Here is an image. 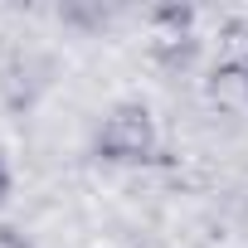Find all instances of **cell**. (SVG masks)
Masks as SVG:
<instances>
[{"label": "cell", "mask_w": 248, "mask_h": 248, "mask_svg": "<svg viewBox=\"0 0 248 248\" xmlns=\"http://www.w3.org/2000/svg\"><path fill=\"white\" fill-rule=\"evenodd\" d=\"M156 141H161V132H156L151 107H141V102H117V107L102 117L93 146H97V156L112 161V166H146V161L156 156Z\"/></svg>", "instance_id": "1"}, {"label": "cell", "mask_w": 248, "mask_h": 248, "mask_svg": "<svg viewBox=\"0 0 248 248\" xmlns=\"http://www.w3.org/2000/svg\"><path fill=\"white\" fill-rule=\"evenodd\" d=\"M0 248H30V238H25L15 224H0Z\"/></svg>", "instance_id": "2"}, {"label": "cell", "mask_w": 248, "mask_h": 248, "mask_svg": "<svg viewBox=\"0 0 248 248\" xmlns=\"http://www.w3.org/2000/svg\"><path fill=\"white\" fill-rule=\"evenodd\" d=\"M10 185H15V180H10V166H5V156H0V204L10 200Z\"/></svg>", "instance_id": "3"}, {"label": "cell", "mask_w": 248, "mask_h": 248, "mask_svg": "<svg viewBox=\"0 0 248 248\" xmlns=\"http://www.w3.org/2000/svg\"><path fill=\"white\" fill-rule=\"evenodd\" d=\"M243 88H248V73H243Z\"/></svg>", "instance_id": "4"}, {"label": "cell", "mask_w": 248, "mask_h": 248, "mask_svg": "<svg viewBox=\"0 0 248 248\" xmlns=\"http://www.w3.org/2000/svg\"><path fill=\"white\" fill-rule=\"evenodd\" d=\"M243 73H248V63H243Z\"/></svg>", "instance_id": "5"}]
</instances>
